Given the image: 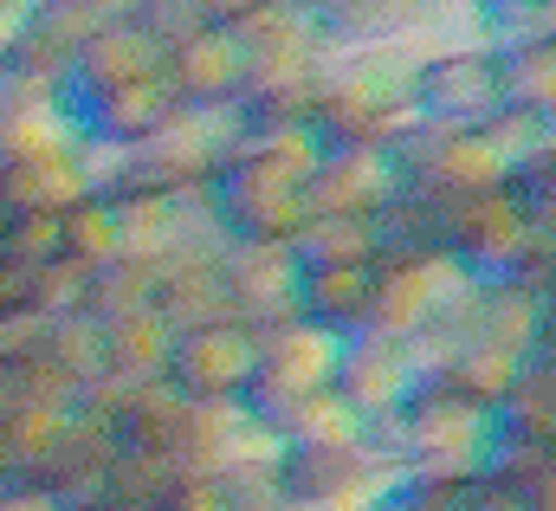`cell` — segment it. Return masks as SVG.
Wrapping results in <instances>:
<instances>
[{
  "instance_id": "6da1fadb",
  "label": "cell",
  "mask_w": 556,
  "mask_h": 511,
  "mask_svg": "<svg viewBox=\"0 0 556 511\" xmlns=\"http://www.w3.org/2000/svg\"><path fill=\"white\" fill-rule=\"evenodd\" d=\"M395 440H402V473L466 486V479H479L492 466L498 421L485 408L459 401L446 383H420L408 395V408L395 414Z\"/></svg>"
},
{
  "instance_id": "7a4b0ae2",
  "label": "cell",
  "mask_w": 556,
  "mask_h": 511,
  "mask_svg": "<svg viewBox=\"0 0 556 511\" xmlns=\"http://www.w3.org/2000/svg\"><path fill=\"white\" fill-rule=\"evenodd\" d=\"M337 350H343V337H330V331H317V324H304V317H278V324L260 331L253 383H247L240 401H247L253 414L278 421L285 408H298V401H311V395L330 388Z\"/></svg>"
},
{
  "instance_id": "3957f363",
  "label": "cell",
  "mask_w": 556,
  "mask_h": 511,
  "mask_svg": "<svg viewBox=\"0 0 556 511\" xmlns=\"http://www.w3.org/2000/svg\"><path fill=\"white\" fill-rule=\"evenodd\" d=\"M505 104V78H498V46L492 39H466V46H433L420 52L415 72V117L446 129H479Z\"/></svg>"
},
{
  "instance_id": "277c9868",
  "label": "cell",
  "mask_w": 556,
  "mask_h": 511,
  "mask_svg": "<svg viewBox=\"0 0 556 511\" xmlns=\"http://www.w3.org/2000/svg\"><path fill=\"white\" fill-rule=\"evenodd\" d=\"M538 221H556V214H531L511 188L459 195L446 208V253L459 259L472 278H511L525 247H531V227Z\"/></svg>"
},
{
  "instance_id": "5b68a950",
  "label": "cell",
  "mask_w": 556,
  "mask_h": 511,
  "mask_svg": "<svg viewBox=\"0 0 556 511\" xmlns=\"http://www.w3.org/2000/svg\"><path fill=\"white\" fill-rule=\"evenodd\" d=\"M253 357H260V331L253 324H240V317L201 324V331H181L168 344L162 383L181 401H240L247 383H253Z\"/></svg>"
},
{
  "instance_id": "8992f818",
  "label": "cell",
  "mask_w": 556,
  "mask_h": 511,
  "mask_svg": "<svg viewBox=\"0 0 556 511\" xmlns=\"http://www.w3.org/2000/svg\"><path fill=\"white\" fill-rule=\"evenodd\" d=\"M233 39H240V59H247V91H266V85H311L317 65H324V39H317V20L291 0H266L260 13L233 20ZM240 91V98H247Z\"/></svg>"
},
{
  "instance_id": "52a82bcc",
  "label": "cell",
  "mask_w": 556,
  "mask_h": 511,
  "mask_svg": "<svg viewBox=\"0 0 556 511\" xmlns=\"http://www.w3.org/2000/svg\"><path fill=\"white\" fill-rule=\"evenodd\" d=\"M330 388H337L369 427H382V421H395V414L408 408V395L420 388V376H415V363H408V344L376 337V331H356V337H343V350H337Z\"/></svg>"
},
{
  "instance_id": "ba28073f",
  "label": "cell",
  "mask_w": 556,
  "mask_h": 511,
  "mask_svg": "<svg viewBox=\"0 0 556 511\" xmlns=\"http://www.w3.org/2000/svg\"><path fill=\"white\" fill-rule=\"evenodd\" d=\"M162 78H168V91H175V104H188V111H227V104H240V91H247V59H240V39H233V26H194L188 39H175L168 52H162Z\"/></svg>"
},
{
  "instance_id": "9c48e42d",
  "label": "cell",
  "mask_w": 556,
  "mask_h": 511,
  "mask_svg": "<svg viewBox=\"0 0 556 511\" xmlns=\"http://www.w3.org/2000/svg\"><path fill=\"white\" fill-rule=\"evenodd\" d=\"M317 72H324L330 85H343L350 98H363L389 129H402L415 117L420 46H408V39H382V46H356V52H324Z\"/></svg>"
},
{
  "instance_id": "30bf717a",
  "label": "cell",
  "mask_w": 556,
  "mask_h": 511,
  "mask_svg": "<svg viewBox=\"0 0 556 511\" xmlns=\"http://www.w3.org/2000/svg\"><path fill=\"white\" fill-rule=\"evenodd\" d=\"M285 440L266 414H253L247 401H194L188 408V473L194 479H214L220 466H247V460H278Z\"/></svg>"
},
{
  "instance_id": "8fae6325",
  "label": "cell",
  "mask_w": 556,
  "mask_h": 511,
  "mask_svg": "<svg viewBox=\"0 0 556 511\" xmlns=\"http://www.w3.org/2000/svg\"><path fill=\"white\" fill-rule=\"evenodd\" d=\"M220 278L233 298V317L266 331L278 317H298V259L291 247H266V240H227L220 247Z\"/></svg>"
},
{
  "instance_id": "7c38bea8",
  "label": "cell",
  "mask_w": 556,
  "mask_h": 511,
  "mask_svg": "<svg viewBox=\"0 0 556 511\" xmlns=\"http://www.w3.org/2000/svg\"><path fill=\"white\" fill-rule=\"evenodd\" d=\"M162 39H149L137 20H104L78 52H72V72H65V98L72 111H85L91 98L117 91V85H137L149 72H162Z\"/></svg>"
},
{
  "instance_id": "4fadbf2b",
  "label": "cell",
  "mask_w": 556,
  "mask_h": 511,
  "mask_svg": "<svg viewBox=\"0 0 556 511\" xmlns=\"http://www.w3.org/2000/svg\"><path fill=\"white\" fill-rule=\"evenodd\" d=\"M472 344H492V350H511V357L556 350V291H531L518 278H479Z\"/></svg>"
},
{
  "instance_id": "5bb4252c",
  "label": "cell",
  "mask_w": 556,
  "mask_h": 511,
  "mask_svg": "<svg viewBox=\"0 0 556 511\" xmlns=\"http://www.w3.org/2000/svg\"><path fill=\"white\" fill-rule=\"evenodd\" d=\"M395 195V162L389 142H350V149H324L311 182H304V208L311 214H376Z\"/></svg>"
},
{
  "instance_id": "9a60e30c",
  "label": "cell",
  "mask_w": 556,
  "mask_h": 511,
  "mask_svg": "<svg viewBox=\"0 0 556 511\" xmlns=\"http://www.w3.org/2000/svg\"><path fill=\"white\" fill-rule=\"evenodd\" d=\"M111 460H117V440H111V427L98 421V414H72V427L52 440V453L26 473V479H39V486H52L59 499L72 511H91L98 506V493H104V473H111Z\"/></svg>"
},
{
  "instance_id": "2e32d148",
  "label": "cell",
  "mask_w": 556,
  "mask_h": 511,
  "mask_svg": "<svg viewBox=\"0 0 556 511\" xmlns=\"http://www.w3.org/2000/svg\"><path fill=\"white\" fill-rule=\"evenodd\" d=\"M149 304H155V317H162L175 337H181V331H201V324H227V317H233V298H227V278H220V253L162 259Z\"/></svg>"
},
{
  "instance_id": "e0dca14e",
  "label": "cell",
  "mask_w": 556,
  "mask_h": 511,
  "mask_svg": "<svg viewBox=\"0 0 556 511\" xmlns=\"http://www.w3.org/2000/svg\"><path fill=\"white\" fill-rule=\"evenodd\" d=\"M369 291L376 265H298V317L330 337H356L369 324Z\"/></svg>"
},
{
  "instance_id": "ac0fdd59",
  "label": "cell",
  "mask_w": 556,
  "mask_h": 511,
  "mask_svg": "<svg viewBox=\"0 0 556 511\" xmlns=\"http://www.w3.org/2000/svg\"><path fill=\"white\" fill-rule=\"evenodd\" d=\"M175 117V91H168V78L162 72H149L137 85H117V91H104V98H91L85 111H78V124L85 136H104V142H142V136H155V129Z\"/></svg>"
},
{
  "instance_id": "d6986e66",
  "label": "cell",
  "mask_w": 556,
  "mask_h": 511,
  "mask_svg": "<svg viewBox=\"0 0 556 511\" xmlns=\"http://www.w3.org/2000/svg\"><path fill=\"white\" fill-rule=\"evenodd\" d=\"M111 214H117V253L124 259H162L181 253V195H162V188H117L104 195Z\"/></svg>"
},
{
  "instance_id": "ffe728a7",
  "label": "cell",
  "mask_w": 556,
  "mask_h": 511,
  "mask_svg": "<svg viewBox=\"0 0 556 511\" xmlns=\"http://www.w3.org/2000/svg\"><path fill=\"white\" fill-rule=\"evenodd\" d=\"M85 136L72 98H20L0 91V155H72V142Z\"/></svg>"
},
{
  "instance_id": "44dd1931",
  "label": "cell",
  "mask_w": 556,
  "mask_h": 511,
  "mask_svg": "<svg viewBox=\"0 0 556 511\" xmlns=\"http://www.w3.org/2000/svg\"><path fill=\"white\" fill-rule=\"evenodd\" d=\"M85 195L72 155H0V221L7 214H65Z\"/></svg>"
},
{
  "instance_id": "7402d4cb",
  "label": "cell",
  "mask_w": 556,
  "mask_h": 511,
  "mask_svg": "<svg viewBox=\"0 0 556 511\" xmlns=\"http://www.w3.org/2000/svg\"><path fill=\"white\" fill-rule=\"evenodd\" d=\"M446 195H427V188H395L382 208H376V240L382 259H427L446 253Z\"/></svg>"
},
{
  "instance_id": "603a6c76",
  "label": "cell",
  "mask_w": 556,
  "mask_h": 511,
  "mask_svg": "<svg viewBox=\"0 0 556 511\" xmlns=\"http://www.w3.org/2000/svg\"><path fill=\"white\" fill-rule=\"evenodd\" d=\"M98 331H104V383H155L162 376L175 331L155 317V304L124 311V317H111Z\"/></svg>"
},
{
  "instance_id": "cb8c5ba5",
  "label": "cell",
  "mask_w": 556,
  "mask_h": 511,
  "mask_svg": "<svg viewBox=\"0 0 556 511\" xmlns=\"http://www.w3.org/2000/svg\"><path fill=\"white\" fill-rule=\"evenodd\" d=\"M181 479H194L181 460H168V453H124L117 447V460L104 473V493H98L91 511H162Z\"/></svg>"
},
{
  "instance_id": "d4e9b609",
  "label": "cell",
  "mask_w": 556,
  "mask_h": 511,
  "mask_svg": "<svg viewBox=\"0 0 556 511\" xmlns=\"http://www.w3.org/2000/svg\"><path fill=\"white\" fill-rule=\"evenodd\" d=\"M291 259L298 265H376L382 259L376 214H304V227L291 234Z\"/></svg>"
},
{
  "instance_id": "484cf974",
  "label": "cell",
  "mask_w": 556,
  "mask_h": 511,
  "mask_svg": "<svg viewBox=\"0 0 556 511\" xmlns=\"http://www.w3.org/2000/svg\"><path fill=\"white\" fill-rule=\"evenodd\" d=\"M498 440H551L556 447V350L525 357L518 388L498 408Z\"/></svg>"
},
{
  "instance_id": "4316f807",
  "label": "cell",
  "mask_w": 556,
  "mask_h": 511,
  "mask_svg": "<svg viewBox=\"0 0 556 511\" xmlns=\"http://www.w3.org/2000/svg\"><path fill=\"white\" fill-rule=\"evenodd\" d=\"M273 427H278L285 447H363V434H369V421H363L337 388H324V395L285 408Z\"/></svg>"
},
{
  "instance_id": "83f0119b",
  "label": "cell",
  "mask_w": 556,
  "mask_h": 511,
  "mask_svg": "<svg viewBox=\"0 0 556 511\" xmlns=\"http://www.w3.org/2000/svg\"><path fill=\"white\" fill-rule=\"evenodd\" d=\"M498 78H505V104L556 117V39H505Z\"/></svg>"
},
{
  "instance_id": "f1b7e54d",
  "label": "cell",
  "mask_w": 556,
  "mask_h": 511,
  "mask_svg": "<svg viewBox=\"0 0 556 511\" xmlns=\"http://www.w3.org/2000/svg\"><path fill=\"white\" fill-rule=\"evenodd\" d=\"M518 370H525V357H511V350H492V344H466V350L446 363V376H440V383L453 388L459 401H472V408H485V414L498 421L505 395L518 388Z\"/></svg>"
},
{
  "instance_id": "f546056e",
  "label": "cell",
  "mask_w": 556,
  "mask_h": 511,
  "mask_svg": "<svg viewBox=\"0 0 556 511\" xmlns=\"http://www.w3.org/2000/svg\"><path fill=\"white\" fill-rule=\"evenodd\" d=\"M39 350L78 383V395L104 383V331H98V317H85V311L46 317V324H39Z\"/></svg>"
},
{
  "instance_id": "4dcf8cb0",
  "label": "cell",
  "mask_w": 556,
  "mask_h": 511,
  "mask_svg": "<svg viewBox=\"0 0 556 511\" xmlns=\"http://www.w3.org/2000/svg\"><path fill=\"white\" fill-rule=\"evenodd\" d=\"M59 259L85 265V272H98V265L124 259V253H117V214H111V201H104V195H78V201L59 214Z\"/></svg>"
},
{
  "instance_id": "1f68e13d",
  "label": "cell",
  "mask_w": 556,
  "mask_h": 511,
  "mask_svg": "<svg viewBox=\"0 0 556 511\" xmlns=\"http://www.w3.org/2000/svg\"><path fill=\"white\" fill-rule=\"evenodd\" d=\"M485 473L505 479L531 511H556V447L551 440H498Z\"/></svg>"
},
{
  "instance_id": "d6a6232c",
  "label": "cell",
  "mask_w": 556,
  "mask_h": 511,
  "mask_svg": "<svg viewBox=\"0 0 556 511\" xmlns=\"http://www.w3.org/2000/svg\"><path fill=\"white\" fill-rule=\"evenodd\" d=\"M149 291H155V265L149 259H111V265H98L91 278H85V317H98V324H111V317H124V311H142L149 304Z\"/></svg>"
},
{
  "instance_id": "836d02e7",
  "label": "cell",
  "mask_w": 556,
  "mask_h": 511,
  "mask_svg": "<svg viewBox=\"0 0 556 511\" xmlns=\"http://www.w3.org/2000/svg\"><path fill=\"white\" fill-rule=\"evenodd\" d=\"M207 486L220 493V506H227V511H291V506H285V486H278V460L220 466Z\"/></svg>"
},
{
  "instance_id": "e575fe53",
  "label": "cell",
  "mask_w": 556,
  "mask_h": 511,
  "mask_svg": "<svg viewBox=\"0 0 556 511\" xmlns=\"http://www.w3.org/2000/svg\"><path fill=\"white\" fill-rule=\"evenodd\" d=\"M479 136L505 155V162H525V155H538V149H556V117H538V111H518V104H498Z\"/></svg>"
},
{
  "instance_id": "d590c367",
  "label": "cell",
  "mask_w": 556,
  "mask_h": 511,
  "mask_svg": "<svg viewBox=\"0 0 556 511\" xmlns=\"http://www.w3.org/2000/svg\"><path fill=\"white\" fill-rule=\"evenodd\" d=\"M98 26H104V13H98L91 0H39V7L26 13V33L52 39V46H59L65 59H72V52H78V46H85V39L98 33Z\"/></svg>"
},
{
  "instance_id": "8d00e7d4",
  "label": "cell",
  "mask_w": 556,
  "mask_h": 511,
  "mask_svg": "<svg viewBox=\"0 0 556 511\" xmlns=\"http://www.w3.org/2000/svg\"><path fill=\"white\" fill-rule=\"evenodd\" d=\"M85 265H72V259H46V265H33V317L46 324V317H65V311H78L85 304Z\"/></svg>"
},
{
  "instance_id": "74e56055",
  "label": "cell",
  "mask_w": 556,
  "mask_h": 511,
  "mask_svg": "<svg viewBox=\"0 0 556 511\" xmlns=\"http://www.w3.org/2000/svg\"><path fill=\"white\" fill-rule=\"evenodd\" d=\"M0 253H13L20 265L59 259V214H7L0 221Z\"/></svg>"
},
{
  "instance_id": "f35d334b",
  "label": "cell",
  "mask_w": 556,
  "mask_h": 511,
  "mask_svg": "<svg viewBox=\"0 0 556 511\" xmlns=\"http://www.w3.org/2000/svg\"><path fill=\"white\" fill-rule=\"evenodd\" d=\"M137 26L149 33V39L175 46V39H188L194 26H207V13H201V0H142V7H137Z\"/></svg>"
},
{
  "instance_id": "ab89813d",
  "label": "cell",
  "mask_w": 556,
  "mask_h": 511,
  "mask_svg": "<svg viewBox=\"0 0 556 511\" xmlns=\"http://www.w3.org/2000/svg\"><path fill=\"white\" fill-rule=\"evenodd\" d=\"M453 511H531L505 479H492V473H479V479H466L459 486V499H453Z\"/></svg>"
},
{
  "instance_id": "60d3db41",
  "label": "cell",
  "mask_w": 556,
  "mask_h": 511,
  "mask_svg": "<svg viewBox=\"0 0 556 511\" xmlns=\"http://www.w3.org/2000/svg\"><path fill=\"white\" fill-rule=\"evenodd\" d=\"M0 317H33V265L0 253Z\"/></svg>"
},
{
  "instance_id": "b9f144b4",
  "label": "cell",
  "mask_w": 556,
  "mask_h": 511,
  "mask_svg": "<svg viewBox=\"0 0 556 511\" xmlns=\"http://www.w3.org/2000/svg\"><path fill=\"white\" fill-rule=\"evenodd\" d=\"M0 511H72V506L39 479H13V486H0Z\"/></svg>"
},
{
  "instance_id": "7bdbcfd3",
  "label": "cell",
  "mask_w": 556,
  "mask_h": 511,
  "mask_svg": "<svg viewBox=\"0 0 556 511\" xmlns=\"http://www.w3.org/2000/svg\"><path fill=\"white\" fill-rule=\"evenodd\" d=\"M39 350V317H0V357H33Z\"/></svg>"
},
{
  "instance_id": "ee69618b",
  "label": "cell",
  "mask_w": 556,
  "mask_h": 511,
  "mask_svg": "<svg viewBox=\"0 0 556 511\" xmlns=\"http://www.w3.org/2000/svg\"><path fill=\"white\" fill-rule=\"evenodd\" d=\"M162 511H227V506H220V493H214L207 479H181V486H175V499H168Z\"/></svg>"
},
{
  "instance_id": "f6af8a7d",
  "label": "cell",
  "mask_w": 556,
  "mask_h": 511,
  "mask_svg": "<svg viewBox=\"0 0 556 511\" xmlns=\"http://www.w3.org/2000/svg\"><path fill=\"white\" fill-rule=\"evenodd\" d=\"M26 13H33V0H0V72L13 59V39L26 33Z\"/></svg>"
},
{
  "instance_id": "bcb514c9",
  "label": "cell",
  "mask_w": 556,
  "mask_h": 511,
  "mask_svg": "<svg viewBox=\"0 0 556 511\" xmlns=\"http://www.w3.org/2000/svg\"><path fill=\"white\" fill-rule=\"evenodd\" d=\"M266 0H201V13L214 20V26H233V20H247V13H260Z\"/></svg>"
},
{
  "instance_id": "7dc6e473",
  "label": "cell",
  "mask_w": 556,
  "mask_h": 511,
  "mask_svg": "<svg viewBox=\"0 0 556 511\" xmlns=\"http://www.w3.org/2000/svg\"><path fill=\"white\" fill-rule=\"evenodd\" d=\"M91 7H98L104 20H137V7H142V0H91Z\"/></svg>"
},
{
  "instance_id": "c3c4849f",
  "label": "cell",
  "mask_w": 556,
  "mask_h": 511,
  "mask_svg": "<svg viewBox=\"0 0 556 511\" xmlns=\"http://www.w3.org/2000/svg\"><path fill=\"white\" fill-rule=\"evenodd\" d=\"M20 479V460H13V447H7V427H0V486H13Z\"/></svg>"
},
{
  "instance_id": "681fc988",
  "label": "cell",
  "mask_w": 556,
  "mask_h": 511,
  "mask_svg": "<svg viewBox=\"0 0 556 511\" xmlns=\"http://www.w3.org/2000/svg\"><path fill=\"white\" fill-rule=\"evenodd\" d=\"M505 7H518V0H472V13H479V33H485V20H492V13H505Z\"/></svg>"
},
{
  "instance_id": "f907efd6",
  "label": "cell",
  "mask_w": 556,
  "mask_h": 511,
  "mask_svg": "<svg viewBox=\"0 0 556 511\" xmlns=\"http://www.w3.org/2000/svg\"><path fill=\"white\" fill-rule=\"evenodd\" d=\"M382 511H420V506H408L402 493H389V499H382Z\"/></svg>"
},
{
  "instance_id": "816d5d0a",
  "label": "cell",
  "mask_w": 556,
  "mask_h": 511,
  "mask_svg": "<svg viewBox=\"0 0 556 511\" xmlns=\"http://www.w3.org/2000/svg\"><path fill=\"white\" fill-rule=\"evenodd\" d=\"M291 7H304V13H317V7H330V0H291Z\"/></svg>"
},
{
  "instance_id": "f5cc1de1",
  "label": "cell",
  "mask_w": 556,
  "mask_h": 511,
  "mask_svg": "<svg viewBox=\"0 0 556 511\" xmlns=\"http://www.w3.org/2000/svg\"><path fill=\"white\" fill-rule=\"evenodd\" d=\"M33 7H39V0H33Z\"/></svg>"
}]
</instances>
